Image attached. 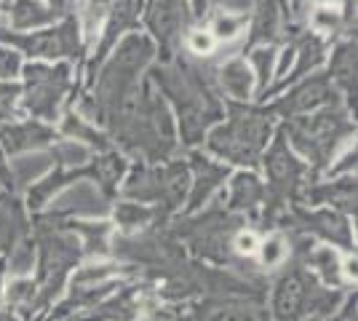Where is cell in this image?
<instances>
[{"label":"cell","instance_id":"19","mask_svg":"<svg viewBox=\"0 0 358 321\" xmlns=\"http://www.w3.org/2000/svg\"><path fill=\"white\" fill-rule=\"evenodd\" d=\"M115 217H118L120 228L134 233V230H139L152 220V209H148L145 204H120L115 209Z\"/></svg>","mask_w":358,"mask_h":321},{"label":"cell","instance_id":"14","mask_svg":"<svg viewBox=\"0 0 358 321\" xmlns=\"http://www.w3.org/2000/svg\"><path fill=\"white\" fill-rule=\"evenodd\" d=\"M11 19H14L16 30H32V27H43L48 22H54L57 14L35 0H16L11 8Z\"/></svg>","mask_w":358,"mask_h":321},{"label":"cell","instance_id":"3","mask_svg":"<svg viewBox=\"0 0 358 321\" xmlns=\"http://www.w3.org/2000/svg\"><path fill=\"white\" fill-rule=\"evenodd\" d=\"M268 137V126L257 118H238L211 137V148L236 164H254Z\"/></svg>","mask_w":358,"mask_h":321},{"label":"cell","instance_id":"32","mask_svg":"<svg viewBox=\"0 0 358 321\" xmlns=\"http://www.w3.org/2000/svg\"><path fill=\"white\" fill-rule=\"evenodd\" d=\"M70 3H73V0H51V11H54V14H62Z\"/></svg>","mask_w":358,"mask_h":321},{"label":"cell","instance_id":"34","mask_svg":"<svg viewBox=\"0 0 358 321\" xmlns=\"http://www.w3.org/2000/svg\"><path fill=\"white\" fill-rule=\"evenodd\" d=\"M0 321H30V319H19V316H11V313H0Z\"/></svg>","mask_w":358,"mask_h":321},{"label":"cell","instance_id":"23","mask_svg":"<svg viewBox=\"0 0 358 321\" xmlns=\"http://www.w3.org/2000/svg\"><path fill=\"white\" fill-rule=\"evenodd\" d=\"M243 24H246V19H243V16L222 14V16H217L211 35H214V41H233V38H238L241 35Z\"/></svg>","mask_w":358,"mask_h":321},{"label":"cell","instance_id":"4","mask_svg":"<svg viewBox=\"0 0 358 321\" xmlns=\"http://www.w3.org/2000/svg\"><path fill=\"white\" fill-rule=\"evenodd\" d=\"M185 321H270L259 297H209L187 306Z\"/></svg>","mask_w":358,"mask_h":321},{"label":"cell","instance_id":"24","mask_svg":"<svg viewBox=\"0 0 358 321\" xmlns=\"http://www.w3.org/2000/svg\"><path fill=\"white\" fill-rule=\"evenodd\" d=\"M48 158L45 155H35V158H22V161H16L14 164V174L19 183H30L35 180L38 174H43L45 169H48Z\"/></svg>","mask_w":358,"mask_h":321},{"label":"cell","instance_id":"26","mask_svg":"<svg viewBox=\"0 0 358 321\" xmlns=\"http://www.w3.org/2000/svg\"><path fill=\"white\" fill-rule=\"evenodd\" d=\"M230 246L238 252L241 257H249V255H254L257 252V246H259V238H257V233L254 230H236V236H233V241H230Z\"/></svg>","mask_w":358,"mask_h":321},{"label":"cell","instance_id":"33","mask_svg":"<svg viewBox=\"0 0 358 321\" xmlns=\"http://www.w3.org/2000/svg\"><path fill=\"white\" fill-rule=\"evenodd\" d=\"M193 8H195V14H203V8H206V0H193Z\"/></svg>","mask_w":358,"mask_h":321},{"label":"cell","instance_id":"9","mask_svg":"<svg viewBox=\"0 0 358 321\" xmlns=\"http://www.w3.org/2000/svg\"><path fill=\"white\" fill-rule=\"evenodd\" d=\"M305 265L321 276L324 284L334 287V290L343 287V278H340L343 265H340L337 252L331 246H310V249H305Z\"/></svg>","mask_w":358,"mask_h":321},{"label":"cell","instance_id":"21","mask_svg":"<svg viewBox=\"0 0 358 321\" xmlns=\"http://www.w3.org/2000/svg\"><path fill=\"white\" fill-rule=\"evenodd\" d=\"M107 8H110V0H89L86 8H83V32L86 38H96L99 35V27L105 22Z\"/></svg>","mask_w":358,"mask_h":321},{"label":"cell","instance_id":"36","mask_svg":"<svg viewBox=\"0 0 358 321\" xmlns=\"http://www.w3.org/2000/svg\"><path fill=\"white\" fill-rule=\"evenodd\" d=\"M305 321H321V316H310V319H305Z\"/></svg>","mask_w":358,"mask_h":321},{"label":"cell","instance_id":"12","mask_svg":"<svg viewBox=\"0 0 358 321\" xmlns=\"http://www.w3.org/2000/svg\"><path fill=\"white\" fill-rule=\"evenodd\" d=\"M3 145L8 153H19V150H32L35 145H43L51 139V131L38 126V123H22V126H11L3 129Z\"/></svg>","mask_w":358,"mask_h":321},{"label":"cell","instance_id":"35","mask_svg":"<svg viewBox=\"0 0 358 321\" xmlns=\"http://www.w3.org/2000/svg\"><path fill=\"white\" fill-rule=\"evenodd\" d=\"M0 300H3V262H0Z\"/></svg>","mask_w":358,"mask_h":321},{"label":"cell","instance_id":"13","mask_svg":"<svg viewBox=\"0 0 358 321\" xmlns=\"http://www.w3.org/2000/svg\"><path fill=\"white\" fill-rule=\"evenodd\" d=\"M265 196L262 183L254 174H238L233 177V187H230V212H249L254 209Z\"/></svg>","mask_w":358,"mask_h":321},{"label":"cell","instance_id":"16","mask_svg":"<svg viewBox=\"0 0 358 321\" xmlns=\"http://www.w3.org/2000/svg\"><path fill=\"white\" fill-rule=\"evenodd\" d=\"M222 83L233 97L246 99L249 92H252V70L243 62H230L222 70Z\"/></svg>","mask_w":358,"mask_h":321},{"label":"cell","instance_id":"15","mask_svg":"<svg viewBox=\"0 0 358 321\" xmlns=\"http://www.w3.org/2000/svg\"><path fill=\"white\" fill-rule=\"evenodd\" d=\"M35 281L32 278H14L6 290V303L14 311H24V319H30L32 303H35Z\"/></svg>","mask_w":358,"mask_h":321},{"label":"cell","instance_id":"10","mask_svg":"<svg viewBox=\"0 0 358 321\" xmlns=\"http://www.w3.org/2000/svg\"><path fill=\"white\" fill-rule=\"evenodd\" d=\"M70 30H57V32H32V38H16L11 35L8 41L14 43H22V46L30 51L32 57H59V54H67L70 51V38H67Z\"/></svg>","mask_w":358,"mask_h":321},{"label":"cell","instance_id":"30","mask_svg":"<svg viewBox=\"0 0 358 321\" xmlns=\"http://www.w3.org/2000/svg\"><path fill=\"white\" fill-rule=\"evenodd\" d=\"M16 94H19L16 86H0V118H8V115H11Z\"/></svg>","mask_w":358,"mask_h":321},{"label":"cell","instance_id":"22","mask_svg":"<svg viewBox=\"0 0 358 321\" xmlns=\"http://www.w3.org/2000/svg\"><path fill=\"white\" fill-rule=\"evenodd\" d=\"M32 260H35V246H30V241H19V244L11 249V262H8V268H11V273L16 278H24V273L32 268Z\"/></svg>","mask_w":358,"mask_h":321},{"label":"cell","instance_id":"17","mask_svg":"<svg viewBox=\"0 0 358 321\" xmlns=\"http://www.w3.org/2000/svg\"><path fill=\"white\" fill-rule=\"evenodd\" d=\"M73 230H80L83 233V238H86V255H91V257H102V255H107L110 249V225L107 222H99V225H73Z\"/></svg>","mask_w":358,"mask_h":321},{"label":"cell","instance_id":"2","mask_svg":"<svg viewBox=\"0 0 358 321\" xmlns=\"http://www.w3.org/2000/svg\"><path fill=\"white\" fill-rule=\"evenodd\" d=\"M41 273L35 281V303H32V313L48 308L57 297H59L67 271L75 268V262L80 257V238L70 233V230H45L41 238Z\"/></svg>","mask_w":358,"mask_h":321},{"label":"cell","instance_id":"1","mask_svg":"<svg viewBox=\"0 0 358 321\" xmlns=\"http://www.w3.org/2000/svg\"><path fill=\"white\" fill-rule=\"evenodd\" d=\"M340 303V292L321 290L313 276L302 268H292L278 276L273 284V300H270V321H305L310 316L331 313V308Z\"/></svg>","mask_w":358,"mask_h":321},{"label":"cell","instance_id":"18","mask_svg":"<svg viewBox=\"0 0 358 321\" xmlns=\"http://www.w3.org/2000/svg\"><path fill=\"white\" fill-rule=\"evenodd\" d=\"M259 262H262V268H281L289 257V244H286L284 236H268L265 241H259Z\"/></svg>","mask_w":358,"mask_h":321},{"label":"cell","instance_id":"20","mask_svg":"<svg viewBox=\"0 0 358 321\" xmlns=\"http://www.w3.org/2000/svg\"><path fill=\"white\" fill-rule=\"evenodd\" d=\"M19 214L14 206H0V249H14L19 244L16 233H19Z\"/></svg>","mask_w":358,"mask_h":321},{"label":"cell","instance_id":"11","mask_svg":"<svg viewBox=\"0 0 358 321\" xmlns=\"http://www.w3.org/2000/svg\"><path fill=\"white\" fill-rule=\"evenodd\" d=\"M198 164H195V185H193V199H190V209H198V206H203L206 201H209L211 190H217V185L224 180V171L222 166H217V164H211L206 158H195Z\"/></svg>","mask_w":358,"mask_h":321},{"label":"cell","instance_id":"28","mask_svg":"<svg viewBox=\"0 0 358 321\" xmlns=\"http://www.w3.org/2000/svg\"><path fill=\"white\" fill-rule=\"evenodd\" d=\"M187 46H190V51H193V54L206 57V54H211V51H214L217 41H214V35H211L209 30H193V32H190V38H187Z\"/></svg>","mask_w":358,"mask_h":321},{"label":"cell","instance_id":"31","mask_svg":"<svg viewBox=\"0 0 358 321\" xmlns=\"http://www.w3.org/2000/svg\"><path fill=\"white\" fill-rule=\"evenodd\" d=\"M329 321H356V294L345 297L343 308L334 316H329Z\"/></svg>","mask_w":358,"mask_h":321},{"label":"cell","instance_id":"27","mask_svg":"<svg viewBox=\"0 0 358 321\" xmlns=\"http://www.w3.org/2000/svg\"><path fill=\"white\" fill-rule=\"evenodd\" d=\"M57 155L64 164H83L89 158V148H83L80 142L70 139V142H62L59 148H57Z\"/></svg>","mask_w":358,"mask_h":321},{"label":"cell","instance_id":"8","mask_svg":"<svg viewBox=\"0 0 358 321\" xmlns=\"http://www.w3.org/2000/svg\"><path fill=\"white\" fill-rule=\"evenodd\" d=\"M265 166H268V177H270V185H273V190L278 193V196H286L299 180V166L297 161L289 155L284 142H278L273 150H270L268 161H265Z\"/></svg>","mask_w":358,"mask_h":321},{"label":"cell","instance_id":"6","mask_svg":"<svg viewBox=\"0 0 358 321\" xmlns=\"http://www.w3.org/2000/svg\"><path fill=\"white\" fill-rule=\"evenodd\" d=\"M299 230L321 236L329 244H337L350 249V228L345 222V217H340L337 212H313V214H299Z\"/></svg>","mask_w":358,"mask_h":321},{"label":"cell","instance_id":"25","mask_svg":"<svg viewBox=\"0 0 358 321\" xmlns=\"http://www.w3.org/2000/svg\"><path fill=\"white\" fill-rule=\"evenodd\" d=\"M310 24H313L315 32L337 30V24H340V8L337 6H321V8H315L313 16H310Z\"/></svg>","mask_w":358,"mask_h":321},{"label":"cell","instance_id":"5","mask_svg":"<svg viewBox=\"0 0 358 321\" xmlns=\"http://www.w3.org/2000/svg\"><path fill=\"white\" fill-rule=\"evenodd\" d=\"M27 80H30V97H27V107L35 110L43 118H54L57 115V105L62 99V92L67 86V70H48V67H30L27 70Z\"/></svg>","mask_w":358,"mask_h":321},{"label":"cell","instance_id":"29","mask_svg":"<svg viewBox=\"0 0 358 321\" xmlns=\"http://www.w3.org/2000/svg\"><path fill=\"white\" fill-rule=\"evenodd\" d=\"M254 67L259 70V86H268V78H270V62H273V51L270 48H259L254 51Z\"/></svg>","mask_w":358,"mask_h":321},{"label":"cell","instance_id":"7","mask_svg":"<svg viewBox=\"0 0 358 321\" xmlns=\"http://www.w3.org/2000/svg\"><path fill=\"white\" fill-rule=\"evenodd\" d=\"M51 214H89V217H96V214H107V204L105 199L91 187V185H78V187H70L64 196L54 201L51 206Z\"/></svg>","mask_w":358,"mask_h":321}]
</instances>
